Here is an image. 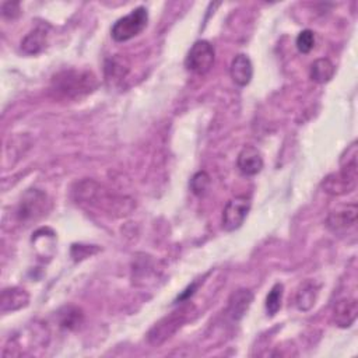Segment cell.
<instances>
[{
    "mask_svg": "<svg viewBox=\"0 0 358 358\" xmlns=\"http://www.w3.org/2000/svg\"><path fill=\"white\" fill-rule=\"evenodd\" d=\"M252 201L246 196L232 197L222 211V228L228 232L238 229L248 217Z\"/></svg>",
    "mask_w": 358,
    "mask_h": 358,
    "instance_id": "obj_8",
    "label": "cell"
},
{
    "mask_svg": "<svg viewBox=\"0 0 358 358\" xmlns=\"http://www.w3.org/2000/svg\"><path fill=\"white\" fill-rule=\"evenodd\" d=\"M83 323V313L78 308L69 306L64 313H60V326L69 330L77 329Z\"/></svg>",
    "mask_w": 358,
    "mask_h": 358,
    "instance_id": "obj_21",
    "label": "cell"
},
{
    "mask_svg": "<svg viewBox=\"0 0 358 358\" xmlns=\"http://www.w3.org/2000/svg\"><path fill=\"white\" fill-rule=\"evenodd\" d=\"M317 294H319V287L315 282L306 281L305 284H302L301 288L298 289L296 298H295L298 309L299 310H309L315 305Z\"/></svg>",
    "mask_w": 358,
    "mask_h": 358,
    "instance_id": "obj_18",
    "label": "cell"
},
{
    "mask_svg": "<svg viewBox=\"0 0 358 358\" xmlns=\"http://www.w3.org/2000/svg\"><path fill=\"white\" fill-rule=\"evenodd\" d=\"M96 88L95 76L87 70H63L53 76L50 90L63 99H77Z\"/></svg>",
    "mask_w": 358,
    "mask_h": 358,
    "instance_id": "obj_2",
    "label": "cell"
},
{
    "mask_svg": "<svg viewBox=\"0 0 358 358\" xmlns=\"http://www.w3.org/2000/svg\"><path fill=\"white\" fill-rule=\"evenodd\" d=\"M334 71H336L334 64L329 59L322 57V59H316L310 64L309 77L312 81H315L317 84H326L333 78Z\"/></svg>",
    "mask_w": 358,
    "mask_h": 358,
    "instance_id": "obj_17",
    "label": "cell"
},
{
    "mask_svg": "<svg viewBox=\"0 0 358 358\" xmlns=\"http://www.w3.org/2000/svg\"><path fill=\"white\" fill-rule=\"evenodd\" d=\"M263 155L262 152L253 147L246 145L243 147L236 158V166L241 171V173L246 176H255L263 169Z\"/></svg>",
    "mask_w": 358,
    "mask_h": 358,
    "instance_id": "obj_9",
    "label": "cell"
},
{
    "mask_svg": "<svg viewBox=\"0 0 358 358\" xmlns=\"http://www.w3.org/2000/svg\"><path fill=\"white\" fill-rule=\"evenodd\" d=\"M48 208H49V200L46 193L38 189H29L21 197L15 210V217L18 222L29 224L43 217Z\"/></svg>",
    "mask_w": 358,
    "mask_h": 358,
    "instance_id": "obj_5",
    "label": "cell"
},
{
    "mask_svg": "<svg viewBox=\"0 0 358 358\" xmlns=\"http://www.w3.org/2000/svg\"><path fill=\"white\" fill-rule=\"evenodd\" d=\"M282 294H284V285L281 282H275L268 291L266 296V310L268 316H274L280 310Z\"/></svg>",
    "mask_w": 358,
    "mask_h": 358,
    "instance_id": "obj_19",
    "label": "cell"
},
{
    "mask_svg": "<svg viewBox=\"0 0 358 358\" xmlns=\"http://www.w3.org/2000/svg\"><path fill=\"white\" fill-rule=\"evenodd\" d=\"M29 303V294L21 287H8L1 291L0 310L1 313L15 312Z\"/></svg>",
    "mask_w": 358,
    "mask_h": 358,
    "instance_id": "obj_11",
    "label": "cell"
},
{
    "mask_svg": "<svg viewBox=\"0 0 358 358\" xmlns=\"http://www.w3.org/2000/svg\"><path fill=\"white\" fill-rule=\"evenodd\" d=\"M357 141H352L340 159V171L337 173L329 175L322 187L326 193L331 196H341L352 192L357 187L358 179V164H357Z\"/></svg>",
    "mask_w": 358,
    "mask_h": 358,
    "instance_id": "obj_1",
    "label": "cell"
},
{
    "mask_svg": "<svg viewBox=\"0 0 358 358\" xmlns=\"http://www.w3.org/2000/svg\"><path fill=\"white\" fill-rule=\"evenodd\" d=\"M295 45L301 53H309L315 48V32L312 29L301 31L295 39Z\"/></svg>",
    "mask_w": 358,
    "mask_h": 358,
    "instance_id": "obj_22",
    "label": "cell"
},
{
    "mask_svg": "<svg viewBox=\"0 0 358 358\" xmlns=\"http://www.w3.org/2000/svg\"><path fill=\"white\" fill-rule=\"evenodd\" d=\"M190 313L189 308H180L169 313L168 316L158 320L147 333V340L151 345H161L166 340H169L187 320V315Z\"/></svg>",
    "mask_w": 358,
    "mask_h": 358,
    "instance_id": "obj_6",
    "label": "cell"
},
{
    "mask_svg": "<svg viewBox=\"0 0 358 358\" xmlns=\"http://www.w3.org/2000/svg\"><path fill=\"white\" fill-rule=\"evenodd\" d=\"M46 41H48V31L43 27H36L24 36L21 42V50L25 55H38L45 49Z\"/></svg>",
    "mask_w": 358,
    "mask_h": 358,
    "instance_id": "obj_16",
    "label": "cell"
},
{
    "mask_svg": "<svg viewBox=\"0 0 358 358\" xmlns=\"http://www.w3.org/2000/svg\"><path fill=\"white\" fill-rule=\"evenodd\" d=\"M196 288H197V282H193L192 285H189L179 296H178V299H176V302L178 301H186V299H189V296H192L193 294H194V291H196Z\"/></svg>",
    "mask_w": 358,
    "mask_h": 358,
    "instance_id": "obj_25",
    "label": "cell"
},
{
    "mask_svg": "<svg viewBox=\"0 0 358 358\" xmlns=\"http://www.w3.org/2000/svg\"><path fill=\"white\" fill-rule=\"evenodd\" d=\"M148 22V11L145 7L140 6L131 10L129 14L116 20L110 28V35L116 42H126L137 36Z\"/></svg>",
    "mask_w": 358,
    "mask_h": 358,
    "instance_id": "obj_4",
    "label": "cell"
},
{
    "mask_svg": "<svg viewBox=\"0 0 358 358\" xmlns=\"http://www.w3.org/2000/svg\"><path fill=\"white\" fill-rule=\"evenodd\" d=\"M214 60H215V52L213 45L208 41L200 39V41H196L189 49L185 59V66L189 71L203 76L211 70Z\"/></svg>",
    "mask_w": 358,
    "mask_h": 358,
    "instance_id": "obj_7",
    "label": "cell"
},
{
    "mask_svg": "<svg viewBox=\"0 0 358 358\" xmlns=\"http://www.w3.org/2000/svg\"><path fill=\"white\" fill-rule=\"evenodd\" d=\"M210 183H211V179H210V175L204 171H199L196 172L190 182H189V186H190V190L193 194L196 196H204L210 187Z\"/></svg>",
    "mask_w": 358,
    "mask_h": 358,
    "instance_id": "obj_20",
    "label": "cell"
},
{
    "mask_svg": "<svg viewBox=\"0 0 358 358\" xmlns=\"http://www.w3.org/2000/svg\"><path fill=\"white\" fill-rule=\"evenodd\" d=\"M357 214H358L357 204L355 203L347 204L336 211H331L326 220V224L334 232L344 231L355 225Z\"/></svg>",
    "mask_w": 358,
    "mask_h": 358,
    "instance_id": "obj_10",
    "label": "cell"
},
{
    "mask_svg": "<svg viewBox=\"0 0 358 358\" xmlns=\"http://www.w3.org/2000/svg\"><path fill=\"white\" fill-rule=\"evenodd\" d=\"M99 250V248L94 246V245H77L74 243L71 246V257L77 262V260H83L85 257H90L91 255L96 253Z\"/></svg>",
    "mask_w": 358,
    "mask_h": 358,
    "instance_id": "obj_23",
    "label": "cell"
},
{
    "mask_svg": "<svg viewBox=\"0 0 358 358\" xmlns=\"http://www.w3.org/2000/svg\"><path fill=\"white\" fill-rule=\"evenodd\" d=\"M253 302V294L250 289L239 288L228 299L227 313L232 320H241L249 310Z\"/></svg>",
    "mask_w": 358,
    "mask_h": 358,
    "instance_id": "obj_13",
    "label": "cell"
},
{
    "mask_svg": "<svg viewBox=\"0 0 358 358\" xmlns=\"http://www.w3.org/2000/svg\"><path fill=\"white\" fill-rule=\"evenodd\" d=\"M229 73H231L232 81L236 85L246 87L252 81V77H253V66H252L250 59L243 53L236 55L231 62Z\"/></svg>",
    "mask_w": 358,
    "mask_h": 358,
    "instance_id": "obj_14",
    "label": "cell"
},
{
    "mask_svg": "<svg viewBox=\"0 0 358 358\" xmlns=\"http://www.w3.org/2000/svg\"><path fill=\"white\" fill-rule=\"evenodd\" d=\"M358 315V302L355 298H344L336 302L333 309V320L341 329L350 327Z\"/></svg>",
    "mask_w": 358,
    "mask_h": 358,
    "instance_id": "obj_12",
    "label": "cell"
},
{
    "mask_svg": "<svg viewBox=\"0 0 358 358\" xmlns=\"http://www.w3.org/2000/svg\"><path fill=\"white\" fill-rule=\"evenodd\" d=\"M20 13H21V8H20L18 1H7V3H3V6H1V14L6 18L13 20V18L18 17Z\"/></svg>",
    "mask_w": 358,
    "mask_h": 358,
    "instance_id": "obj_24",
    "label": "cell"
},
{
    "mask_svg": "<svg viewBox=\"0 0 358 358\" xmlns=\"http://www.w3.org/2000/svg\"><path fill=\"white\" fill-rule=\"evenodd\" d=\"M76 199L81 203H88L94 207L106 210V211H122L117 208L120 204H127L122 197H116L110 194L106 189H103L99 183L94 180H83L77 185L74 190Z\"/></svg>",
    "mask_w": 358,
    "mask_h": 358,
    "instance_id": "obj_3",
    "label": "cell"
},
{
    "mask_svg": "<svg viewBox=\"0 0 358 358\" xmlns=\"http://www.w3.org/2000/svg\"><path fill=\"white\" fill-rule=\"evenodd\" d=\"M129 73V62L120 56L116 55L106 60L105 63V78L108 83H112L113 85L120 84Z\"/></svg>",
    "mask_w": 358,
    "mask_h": 358,
    "instance_id": "obj_15",
    "label": "cell"
}]
</instances>
